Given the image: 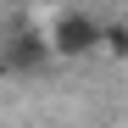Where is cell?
<instances>
[{"label":"cell","mask_w":128,"mask_h":128,"mask_svg":"<svg viewBox=\"0 0 128 128\" xmlns=\"http://www.w3.org/2000/svg\"><path fill=\"white\" fill-rule=\"evenodd\" d=\"M45 45H50V56H89V50H100V22L89 11H56Z\"/></svg>","instance_id":"1"},{"label":"cell","mask_w":128,"mask_h":128,"mask_svg":"<svg viewBox=\"0 0 128 128\" xmlns=\"http://www.w3.org/2000/svg\"><path fill=\"white\" fill-rule=\"evenodd\" d=\"M45 61H50V45H45L39 28H17L6 45H0V67L6 72H34V67H45Z\"/></svg>","instance_id":"2"},{"label":"cell","mask_w":128,"mask_h":128,"mask_svg":"<svg viewBox=\"0 0 128 128\" xmlns=\"http://www.w3.org/2000/svg\"><path fill=\"white\" fill-rule=\"evenodd\" d=\"M100 50L128 56V22H100Z\"/></svg>","instance_id":"3"}]
</instances>
